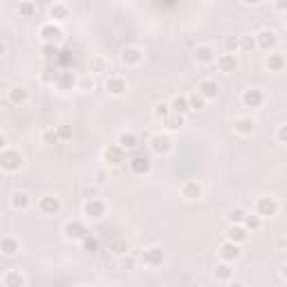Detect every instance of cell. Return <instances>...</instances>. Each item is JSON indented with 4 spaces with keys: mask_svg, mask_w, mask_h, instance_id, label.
I'll return each instance as SVG.
<instances>
[{
    "mask_svg": "<svg viewBox=\"0 0 287 287\" xmlns=\"http://www.w3.org/2000/svg\"><path fill=\"white\" fill-rule=\"evenodd\" d=\"M166 261V251L162 247H146L144 251H142V263L146 265V267H150V269H157V267H162Z\"/></svg>",
    "mask_w": 287,
    "mask_h": 287,
    "instance_id": "6da1fadb",
    "label": "cell"
},
{
    "mask_svg": "<svg viewBox=\"0 0 287 287\" xmlns=\"http://www.w3.org/2000/svg\"><path fill=\"white\" fill-rule=\"evenodd\" d=\"M63 234L72 242H83V238L88 236L90 231L81 220H70V222H66V227H63Z\"/></svg>",
    "mask_w": 287,
    "mask_h": 287,
    "instance_id": "7a4b0ae2",
    "label": "cell"
},
{
    "mask_svg": "<svg viewBox=\"0 0 287 287\" xmlns=\"http://www.w3.org/2000/svg\"><path fill=\"white\" fill-rule=\"evenodd\" d=\"M23 164H25V160L18 150H3V155H0V166H3L7 173L23 169Z\"/></svg>",
    "mask_w": 287,
    "mask_h": 287,
    "instance_id": "3957f363",
    "label": "cell"
},
{
    "mask_svg": "<svg viewBox=\"0 0 287 287\" xmlns=\"http://www.w3.org/2000/svg\"><path fill=\"white\" fill-rule=\"evenodd\" d=\"M256 213L261 215V218H274V215L278 213V202L269 196L258 198L256 200Z\"/></svg>",
    "mask_w": 287,
    "mask_h": 287,
    "instance_id": "277c9868",
    "label": "cell"
},
{
    "mask_svg": "<svg viewBox=\"0 0 287 287\" xmlns=\"http://www.w3.org/2000/svg\"><path fill=\"white\" fill-rule=\"evenodd\" d=\"M83 213L88 215L90 220H101L106 215V204H104V200H99V198H90V200H85V204H83Z\"/></svg>",
    "mask_w": 287,
    "mask_h": 287,
    "instance_id": "5b68a950",
    "label": "cell"
},
{
    "mask_svg": "<svg viewBox=\"0 0 287 287\" xmlns=\"http://www.w3.org/2000/svg\"><path fill=\"white\" fill-rule=\"evenodd\" d=\"M215 66H218V70H220V72H225V74H234V72H238V68H240V63H238L236 54L225 52V54H220V56L215 58Z\"/></svg>",
    "mask_w": 287,
    "mask_h": 287,
    "instance_id": "8992f818",
    "label": "cell"
},
{
    "mask_svg": "<svg viewBox=\"0 0 287 287\" xmlns=\"http://www.w3.org/2000/svg\"><path fill=\"white\" fill-rule=\"evenodd\" d=\"M148 144H150V150H153L155 155H166V153H171V148H173L171 137L169 135H162V133L153 135Z\"/></svg>",
    "mask_w": 287,
    "mask_h": 287,
    "instance_id": "52a82bcc",
    "label": "cell"
},
{
    "mask_svg": "<svg viewBox=\"0 0 287 287\" xmlns=\"http://www.w3.org/2000/svg\"><path fill=\"white\" fill-rule=\"evenodd\" d=\"M123 160H126V148H121L119 144H115V146H106V148H104V162H106V164L119 166Z\"/></svg>",
    "mask_w": 287,
    "mask_h": 287,
    "instance_id": "ba28073f",
    "label": "cell"
},
{
    "mask_svg": "<svg viewBox=\"0 0 287 287\" xmlns=\"http://www.w3.org/2000/svg\"><path fill=\"white\" fill-rule=\"evenodd\" d=\"M218 253H220V261H227V263H234L240 258V245L238 242H231V240H227L225 245H220L218 249Z\"/></svg>",
    "mask_w": 287,
    "mask_h": 287,
    "instance_id": "9c48e42d",
    "label": "cell"
},
{
    "mask_svg": "<svg viewBox=\"0 0 287 287\" xmlns=\"http://www.w3.org/2000/svg\"><path fill=\"white\" fill-rule=\"evenodd\" d=\"M265 104V94L258 88H249L242 92V106L245 108H261Z\"/></svg>",
    "mask_w": 287,
    "mask_h": 287,
    "instance_id": "30bf717a",
    "label": "cell"
},
{
    "mask_svg": "<svg viewBox=\"0 0 287 287\" xmlns=\"http://www.w3.org/2000/svg\"><path fill=\"white\" fill-rule=\"evenodd\" d=\"M276 43H278V39H276V31H272V29H261L256 34V45L261 47V50H265V52L274 50Z\"/></svg>",
    "mask_w": 287,
    "mask_h": 287,
    "instance_id": "8fae6325",
    "label": "cell"
},
{
    "mask_svg": "<svg viewBox=\"0 0 287 287\" xmlns=\"http://www.w3.org/2000/svg\"><path fill=\"white\" fill-rule=\"evenodd\" d=\"M193 58H196L198 63H202V66H211V63H215V50L211 45H198L196 50H193Z\"/></svg>",
    "mask_w": 287,
    "mask_h": 287,
    "instance_id": "7c38bea8",
    "label": "cell"
},
{
    "mask_svg": "<svg viewBox=\"0 0 287 287\" xmlns=\"http://www.w3.org/2000/svg\"><path fill=\"white\" fill-rule=\"evenodd\" d=\"M39 211L43 215H54L61 211V200L54 198V196H45L39 200Z\"/></svg>",
    "mask_w": 287,
    "mask_h": 287,
    "instance_id": "4fadbf2b",
    "label": "cell"
},
{
    "mask_svg": "<svg viewBox=\"0 0 287 287\" xmlns=\"http://www.w3.org/2000/svg\"><path fill=\"white\" fill-rule=\"evenodd\" d=\"M142 58H144V52L139 50V47H123L121 50V63L123 66H139L142 63Z\"/></svg>",
    "mask_w": 287,
    "mask_h": 287,
    "instance_id": "5bb4252c",
    "label": "cell"
},
{
    "mask_svg": "<svg viewBox=\"0 0 287 287\" xmlns=\"http://www.w3.org/2000/svg\"><path fill=\"white\" fill-rule=\"evenodd\" d=\"M41 39L45 43H58V41H63V29L54 23H47L41 27Z\"/></svg>",
    "mask_w": 287,
    "mask_h": 287,
    "instance_id": "9a60e30c",
    "label": "cell"
},
{
    "mask_svg": "<svg viewBox=\"0 0 287 287\" xmlns=\"http://www.w3.org/2000/svg\"><path fill=\"white\" fill-rule=\"evenodd\" d=\"M198 92L207 101H211V99H215V97L220 94V85L215 83L213 79H202V81H200V85H198Z\"/></svg>",
    "mask_w": 287,
    "mask_h": 287,
    "instance_id": "2e32d148",
    "label": "cell"
},
{
    "mask_svg": "<svg viewBox=\"0 0 287 287\" xmlns=\"http://www.w3.org/2000/svg\"><path fill=\"white\" fill-rule=\"evenodd\" d=\"M234 131L238 135H242V137L253 135L256 133V121H253L251 117H238V119H234Z\"/></svg>",
    "mask_w": 287,
    "mask_h": 287,
    "instance_id": "e0dca14e",
    "label": "cell"
},
{
    "mask_svg": "<svg viewBox=\"0 0 287 287\" xmlns=\"http://www.w3.org/2000/svg\"><path fill=\"white\" fill-rule=\"evenodd\" d=\"M54 83H56L58 90H72L79 81L74 77L72 70H63V72H56V81H54Z\"/></svg>",
    "mask_w": 287,
    "mask_h": 287,
    "instance_id": "ac0fdd59",
    "label": "cell"
},
{
    "mask_svg": "<svg viewBox=\"0 0 287 287\" xmlns=\"http://www.w3.org/2000/svg\"><path fill=\"white\" fill-rule=\"evenodd\" d=\"M128 166H131V173L133 175H146V173L150 171V160L144 155H135L131 162H128Z\"/></svg>",
    "mask_w": 287,
    "mask_h": 287,
    "instance_id": "d6986e66",
    "label": "cell"
},
{
    "mask_svg": "<svg viewBox=\"0 0 287 287\" xmlns=\"http://www.w3.org/2000/svg\"><path fill=\"white\" fill-rule=\"evenodd\" d=\"M249 238V229L245 225H231L229 229H227V240L231 242H238V245H242Z\"/></svg>",
    "mask_w": 287,
    "mask_h": 287,
    "instance_id": "ffe728a7",
    "label": "cell"
},
{
    "mask_svg": "<svg viewBox=\"0 0 287 287\" xmlns=\"http://www.w3.org/2000/svg\"><path fill=\"white\" fill-rule=\"evenodd\" d=\"M106 90L110 92L112 97H121V94H126L128 83H126V79H121V77H110L106 81Z\"/></svg>",
    "mask_w": 287,
    "mask_h": 287,
    "instance_id": "44dd1931",
    "label": "cell"
},
{
    "mask_svg": "<svg viewBox=\"0 0 287 287\" xmlns=\"http://www.w3.org/2000/svg\"><path fill=\"white\" fill-rule=\"evenodd\" d=\"M171 110L173 112H180V115L186 117L191 112V104H188V97L186 94H175L171 101Z\"/></svg>",
    "mask_w": 287,
    "mask_h": 287,
    "instance_id": "7402d4cb",
    "label": "cell"
},
{
    "mask_svg": "<svg viewBox=\"0 0 287 287\" xmlns=\"http://www.w3.org/2000/svg\"><path fill=\"white\" fill-rule=\"evenodd\" d=\"M182 198H186V200H198V198H202V186H200V182H196V180L184 182V186H182Z\"/></svg>",
    "mask_w": 287,
    "mask_h": 287,
    "instance_id": "603a6c76",
    "label": "cell"
},
{
    "mask_svg": "<svg viewBox=\"0 0 287 287\" xmlns=\"http://www.w3.org/2000/svg\"><path fill=\"white\" fill-rule=\"evenodd\" d=\"M265 66H267L269 72H283L285 70V56L283 54H269L267 61H265Z\"/></svg>",
    "mask_w": 287,
    "mask_h": 287,
    "instance_id": "cb8c5ba5",
    "label": "cell"
},
{
    "mask_svg": "<svg viewBox=\"0 0 287 287\" xmlns=\"http://www.w3.org/2000/svg\"><path fill=\"white\" fill-rule=\"evenodd\" d=\"M27 99H29V92L25 88H20V85H14V88L9 90V101H12L14 106H23V104H27Z\"/></svg>",
    "mask_w": 287,
    "mask_h": 287,
    "instance_id": "d4e9b609",
    "label": "cell"
},
{
    "mask_svg": "<svg viewBox=\"0 0 287 287\" xmlns=\"http://www.w3.org/2000/svg\"><path fill=\"white\" fill-rule=\"evenodd\" d=\"M18 240L12 236H5L3 240H0V251H3V256H14V253H18Z\"/></svg>",
    "mask_w": 287,
    "mask_h": 287,
    "instance_id": "484cf974",
    "label": "cell"
},
{
    "mask_svg": "<svg viewBox=\"0 0 287 287\" xmlns=\"http://www.w3.org/2000/svg\"><path fill=\"white\" fill-rule=\"evenodd\" d=\"M119 146H121V148H126V150H133V148H137V146H139V137L135 133L126 131V133L119 135Z\"/></svg>",
    "mask_w": 287,
    "mask_h": 287,
    "instance_id": "4316f807",
    "label": "cell"
},
{
    "mask_svg": "<svg viewBox=\"0 0 287 287\" xmlns=\"http://www.w3.org/2000/svg\"><path fill=\"white\" fill-rule=\"evenodd\" d=\"M25 276H20L18 272H7L3 276V287H25Z\"/></svg>",
    "mask_w": 287,
    "mask_h": 287,
    "instance_id": "83f0119b",
    "label": "cell"
},
{
    "mask_svg": "<svg viewBox=\"0 0 287 287\" xmlns=\"http://www.w3.org/2000/svg\"><path fill=\"white\" fill-rule=\"evenodd\" d=\"M213 274H215V278H218L220 283H227V280H231V276H234V269L229 267V263L227 261H222L220 265H215Z\"/></svg>",
    "mask_w": 287,
    "mask_h": 287,
    "instance_id": "f1b7e54d",
    "label": "cell"
},
{
    "mask_svg": "<svg viewBox=\"0 0 287 287\" xmlns=\"http://www.w3.org/2000/svg\"><path fill=\"white\" fill-rule=\"evenodd\" d=\"M29 204H31V200H29V196H27L25 191H18V193H14L12 196V207L14 209L25 211V209H29Z\"/></svg>",
    "mask_w": 287,
    "mask_h": 287,
    "instance_id": "f546056e",
    "label": "cell"
},
{
    "mask_svg": "<svg viewBox=\"0 0 287 287\" xmlns=\"http://www.w3.org/2000/svg\"><path fill=\"white\" fill-rule=\"evenodd\" d=\"M39 12V7H36L34 0H23V3H18V14L23 16V18H31V16H36Z\"/></svg>",
    "mask_w": 287,
    "mask_h": 287,
    "instance_id": "4dcf8cb0",
    "label": "cell"
},
{
    "mask_svg": "<svg viewBox=\"0 0 287 287\" xmlns=\"http://www.w3.org/2000/svg\"><path fill=\"white\" fill-rule=\"evenodd\" d=\"M164 126L169 128V131H180V128L184 126V115H180V112H171V115L164 119Z\"/></svg>",
    "mask_w": 287,
    "mask_h": 287,
    "instance_id": "1f68e13d",
    "label": "cell"
},
{
    "mask_svg": "<svg viewBox=\"0 0 287 287\" xmlns=\"http://www.w3.org/2000/svg\"><path fill=\"white\" fill-rule=\"evenodd\" d=\"M108 249H110L115 256H123V253H128V242L123 240V238H117V240L108 242Z\"/></svg>",
    "mask_w": 287,
    "mask_h": 287,
    "instance_id": "d6a6232c",
    "label": "cell"
},
{
    "mask_svg": "<svg viewBox=\"0 0 287 287\" xmlns=\"http://www.w3.org/2000/svg\"><path fill=\"white\" fill-rule=\"evenodd\" d=\"M41 142L47 144V146H54L61 142V137H58V131L56 128H45V131L41 133Z\"/></svg>",
    "mask_w": 287,
    "mask_h": 287,
    "instance_id": "836d02e7",
    "label": "cell"
},
{
    "mask_svg": "<svg viewBox=\"0 0 287 287\" xmlns=\"http://www.w3.org/2000/svg\"><path fill=\"white\" fill-rule=\"evenodd\" d=\"M68 14H70L68 7L66 5H61V3H54L50 7V18H54V20H66Z\"/></svg>",
    "mask_w": 287,
    "mask_h": 287,
    "instance_id": "e575fe53",
    "label": "cell"
},
{
    "mask_svg": "<svg viewBox=\"0 0 287 287\" xmlns=\"http://www.w3.org/2000/svg\"><path fill=\"white\" fill-rule=\"evenodd\" d=\"M106 70H108V61L104 56H92L90 58V72L101 74V72H106Z\"/></svg>",
    "mask_w": 287,
    "mask_h": 287,
    "instance_id": "d590c367",
    "label": "cell"
},
{
    "mask_svg": "<svg viewBox=\"0 0 287 287\" xmlns=\"http://www.w3.org/2000/svg\"><path fill=\"white\" fill-rule=\"evenodd\" d=\"M229 222L231 225H245V218H247V211L245 209H240V207H236V209H231L229 211Z\"/></svg>",
    "mask_w": 287,
    "mask_h": 287,
    "instance_id": "8d00e7d4",
    "label": "cell"
},
{
    "mask_svg": "<svg viewBox=\"0 0 287 287\" xmlns=\"http://www.w3.org/2000/svg\"><path fill=\"white\" fill-rule=\"evenodd\" d=\"M245 227L249 231H258L263 227V218L258 213H247V218H245Z\"/></svg>",
    "mask_w": 287,
    "mask_h": 287,
    "instance_id": "74e56055",
    "label": "cell"
},
{
    "mask_svg": "<svg viewBox=\"0 0 287 287\" xmlns=\"http://www.w3.org/2000/svg\"><path fill=\"white\" fill-rule=\"evenodd\" d=\"M256 36H249V34H245V36H240V52H253L256 50Z\"/></svg>",
    "mask_w": 287,
    "mask_h": 287,
    "instance_id": "f35d334b",
    "label": "cell"
},
{
    "mask_svg": "<svg viewBox=\"0 0 287 287\" xmlns=\"http://www.w3.org/2000/svg\"><path fill=\"white\" fill-rule=\"evenodd\" d=\"M188 104H191V110H202L204 104H207V99H204L200 92H193V94L188 97Z\"/></svg>",
    "mask_w": 287,
    "mask_h": 287,
    "instance_id": "ab89813d",
    "label": "cell"
},
{
    "mask_svg": "<svg viewBox=\"0 0 287 287\" xmlns=\"http://www.w3.org/2000/svg\"><path fill=\"white\" fill-rule=\"evenodd\" d=\"M153 112H155V117H157V119H162V121H164V119L169 117L173 110H171V104H164V101H162V104H157V106H155V110H153Z\"/></svg>",
    "mask_w": 287,
    "mask_h": 287,
    "instance_id": "60d3db41",
    "label": "cell"
},
{
    "mask_svg": "<svg viewBox=\"0 0 287 287\" xmlns=\"http://www.w3.org/2000/svg\"><path fill=\"white\" fill-rule=\"evenodd\" d=\"M225 50L231 52V54L240 50V36H227L225 39Z\"/></svg>",
    "mask_w": 287,
    "mask_h": 287,
    "instance_id": "b9f144b4",
    "label": "cell"
},
{
    "mask_svg": "<svg viewBox=\"0 0 287 287\" xmlns=\"http://www.w3.org/2000/svg\"><path fill=\"white\" fill-rule=\"evenodd\" d=\"M83 249L85 251H97V249H99V240H97L92 234H88L83 238Z\"/></svg>",
    "mask_w": 287,
    "mask_h": 287,
    "instance_id": "7bdbcfd3",
    "label": "cell"
},
{
    "mask_svg": "<svg viewBox=\"0 0 287 287\" xmlns=\"http://www.w3.org/2000/svg\"><path fill=\"white\" fill-rule=\"evenodd\" d=\"M43 54H45L47 58H58V47H56V43H45V45H43Z\"/></svg>",
    "mask_w": 287,
    "mask_h": 287,
    "instance_id": "ee69618b",
    "label": "cell"
},
{
    "mask_svg": "<svg viewBox=\"0 0 287 287\" xmlns=\"http://www.w3.org/2000/svg\"><path fill=\"white\" fill-rule=\"evenodd\" d=\"M58 131V137H61V142H68V139H72V126H66V123H61V126H56Z\"/></svg>",
    "mask_w": 287,
    "mask_h": 287,
    "instance_id": "f6af8a7d",
    "label": "cell"
},
{
    "mask_svg": "<svg viewBox=\"0 0 287 287\" xmlns=\"http://www.w3.org/2000/svg\"><path fill=\"white\" fill-rule=\"evenodd\" d=\"M83 196L85 198H99V186H94V184H85L83 186Z\"/></svg>",
    "mask_w": 287,
    "mask_h": 287,
    "instance_id": "bcb514c9",
    "label": "cell"
},
{
    "mask_svg": "<svg viewBox=\"0 0 287 287\" xmlns=\"http://www.w3.org/2000/svg\"><path fill=\"white\" fill-rule=\"evenodd\" d=\"M276 139H278L280 144H287V123L278 126V131H276Z\"/></svg>",
    "mask_w": 287,
    "mask_h": 287,
    "instance_id": "7dc6e473",
    "label": "cell"
},
{
    "mask_svg": "<svg viewBox=\"0 0 287 287\" xmlns=\"http://www.w3.org/2000/svg\"><path fill=\"white\" fill-rule=\"evenodd\" d=\"M92 85H94V83H92V79H90V77L79 79V88H81V90H92Z\"/></svg>",
    "mask_w": 287,
    "mask_h": 287,
    "instance_id": "c3c4849f",
    "label": "cell"
},
{
    "mask_svg": "<svg viewBox=\"0 0 287 287\" xmlns=\"http://www.w3.org/2000/svg\"><path fill=\"white\" fill-rule=\"evenodd\" d=\"M276 12H280V14L287 12V0H276Z\"/></svg>",
    "mask_w": 287,
    "mask_h": 287,
    "instance_id": "681fc988",
    "label": "cell"
},
{
    "mask_svg": "<svg viewBox=\"0 0 287 287\" xmlns=\"http://www.w3.org/2000/svg\"><path fill=\"white\" fill-rule=\"evenodd\" d=\"M258 3H263V0H242V5H258Z\"/></svg>",
    "mask_w": 287,
    "mask_h": 287,
    "instance_id": "f907efd6",
    "label": "cell"
},
{
    "mask_svg": "<svg viewBox=\"0 0 287 287\" xmlns=\"http://www.w3.org/2000/svg\"><path fill=\"white\" fill-rule=\"evenodd\" d=\"M280 276H283V280H287V265H283V269H280Z\"/></svg>",
    "mask_w": 287,
    "mask_h": 287,
    "instance_id": "816d5d0a",
    "label": "cell"
},
{
    "mask_svg": "<svg viewBox=\"0 0 287 287\" xmlns=\"http://www.w3.org/2000/svg\"><path fill=\"white\" fill-rule=\"evenodd\" d=\"M283 23H285V25H287V12H285V14H283Z\"/></svg>",
    "mask_w": 287,
    "mask_h": 287,
    "instance_id": "f5cc1de1",
    "label": "cell"
}]
</instances>
